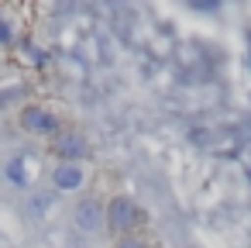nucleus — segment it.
Returning <instances> with one entry per match:
<instances>
[{"label":"nucleus","instance_id":"423d86ee","mask_svg":"<svg viewBox=\"0 0 251 248\" xmlns=\"http://www.w3.org/2000/svg\"><path fill=\"white\" fill-rule=\"evenodd\" d=\"M117 248H145V245H141V241H121Z\"/></svg>","mask_w":251,"mask_h":248},{"label":"nucleus","instance_id":"39448f33","mask_svg":"<svg viewBox=\"0 0 251 248\" xmlns=\"http://www.w3.org/2000/svg\"><path fill=\"white\" fill-rule=\"evenodd\" d=\"M55 152H59V155H83V152H86V141H83L79 135H66V138L55 141Z\"/></svg>","mask_w":251,"mask_h":248},{"label":"nucleus","instance_id":"7ed1b4c3","mask_svg":"<svg viewBox=\"0 0 251 248\" xmlns=\"http://www.w3.org/2000/svg\"><path fill=\"white\" fill-rule=\"evenodd\" d=\"M25 128L31 131H55V117L45 110H25Z\"/></svg>","mask_w":251,"mask_h":248},{"label":"nucleus","instance_id":"f257e3e1","mask_svg":"<svg viewBox=\"0 0 251 248\" xmlns=\"http://www.w3.org/2000/svg\"><path fill=\"white\" fill-rule=\"evenodd\" d=\"M138 220H141V210H138V203H134L131 196L110 200V207H107V224H110V227L124 231V227H134Z\"/></svg>","mask_w":251,"mask_h":248},{"label":"nucleus","instance_id":"20e7f679","mask_svg":"<svg viewBox=\"0 0 251 248\" xmlns=\"http://www.w3.org/2000/svg\"><path fill=\"white\" fill-rule=\"evenodd\" d=\"M76 220H79V227H86V231L100 227V207H97L93 200L79 203V210H76Z\"/></svg>","mask_w":251,"mask_h":248},{"label":"nucleus","instance_id":"f03ea898","mask_svg":"<svg viewBox=\"0 0 251 248\" xmlns=\"http://www.w3.org/2000/svg\"><path fill=\"white\" fill-rule=\"evenodd\" d=\"M83 183V169L79 165H59L55 169V186L59 190H76Z\"/></svg>","mask_w":251,"mask_h":248}]
</instances>
